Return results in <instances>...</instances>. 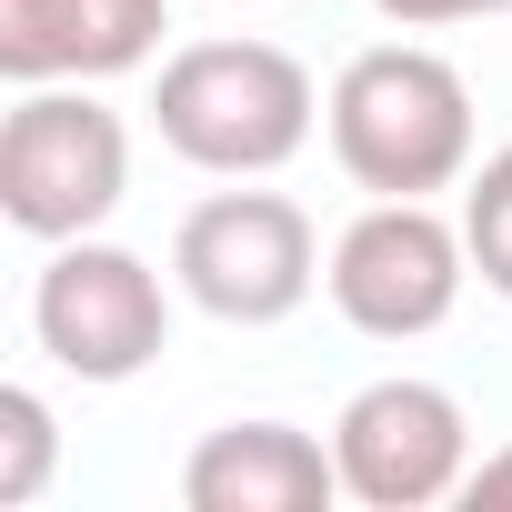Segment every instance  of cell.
Masks as SVG:
<instances>
[{
	"label": "cell",
	"mask_w": 512,
	"mask_h": 512,
	"mask_svg": "<svg viewBox=\"0 0 512 512\" xmlns=\"http://www.w3.org/2000/svg\"><path fill=\"white\" fill-rule=\"evenodd\" d=\"M171 282L191 312L231 322V332H272L322 292V231L292 191H211L181 211L171 231Z\"/></svg>",
	"instance_id": "obj_4"
},
{
	"label": "cell",
	"mask_w": 512,
	"mask_h": 512,
	"mask_svg": "<svg viewBox=\"0 0 512 512\" xmlns=\"http://www.w3.org/2000/svg\"><path fill=\"white\" fill-rule=\"evenodd\" d=\"M392 31H462V21H502L512 0H372Z\"/></svg>",
	"instance_id": "obj_12"
},
{
	"label": "cell",
	"mask_w": 512,
	"mask_h": 512,
	"mask_svg": "<svg viewBox=\"0 0 512 512\" xmlns=\"http://www.w3.org/2000/svg\"><path fill=\"white\" fill-rule=\"evenodd\" d=\"M171 0H0V81H121L161 51Z\"/></svg>",
	"instance_id": "obj_8"
},
{
	"label": "cell",
	"mask_w": 512,
	"mask_h": 512,
	"mask_svg": "<svg viewBox=\"0 0 512 512\" xmlns=\"http://www.w3.org/2000/svg\"><path fill=\"white\" fill-rule=\"evenodd\" d=\"M171 272H151L141 251L81 231V241H51V262L31 282V342L51 352V372L111 392V382H141L171 342Z\"/></svg>",
	"instance_id": "obj_5"
},
{
	"label": "cell",
	"mask_w": 512,
	"mask_h": 512,
	"mask_svg": "<svg viewBox=\"0 0 512 512\" xmlns=\"http://www.w3.org/2000/svg\"><path fill=\"white\" fill-rule=\"evenodd\" d=\"M161 151L211 181H272L322 131V81L282 41H191L151 81Z\"/></svg>",
	"instance_id": "obj_2"
},
{
	"label": "cell",
	"mask_w": 512,
	"mask_h": 512,
	"mask_svg": "<svg viewBox=\"0 0 512 512\" xmlns=\"http://www.w3.org/2000/svg\"><path fill=\"white\" fill-rule=\"evenodd\" d=\"M181 502L191 512H322L342 502V462L332 442H312L302 422H221L191 442L181 462Z\"/></svg>",
	"instance_id": "obj_9"
},
{
	"label": "cell",
	"mask_w": 512,
	"mask_h": 512,
	"mask_svg": "<svg viewBox=\"0 0 512 512\" xmlns=\"http://www.w3.org/2000/svg\"><path fill=\"white\" fill-rule=\"evenodd\" d=\"M131 201V131L91 81H31L0 121V221L21 241H81Z\"/></svg>",
	"instance_id": "obj_3"
},
{
	"label": "cell",
	"mask_w": 512,
	"mask_h": 512,
	"mask_svg": "<svg viewBox=\"0 0 512 512\" xmlns=\"http://www.w3.org/2000/svg\"><path fill=\"white\" fill-rule=\"evenodd\" d=\"M462 241H472L482 292H502V302H512V141H502V151H482V161L462 171Z\"/></svg>",
	"instance_id": "obj_10"
},
{
	"label": "cell",
	"mask_w": 512,
	"mask_h": 512,
	"mask_svg": "<svg viewBox=\"0 0 512 512\" xmlns=\"http://www.w3.org/2000/svg\"><path fill=\"white\" fill-rule=\"evenodd\" d=\"M322 131L352 191L372 201H432L472 171V81L432 41H372L332 71Z\"/></svg>",
	"instance_id": "obj_1"
},
{
	"label": "cell",
	"mask_w": 512,
	"mask_h": 512,
	"mask_svg": "<svg viewBox=\"0 0 512 512\" xmlns=\"http://www.w3.org/2000/svg\"><path fill=\"white\" fill-rule=\"evenodd\" d=\"M462 282H472L462 211H432V201H362L322 251V292L362 342L442 332L462 312Z\"/></svg>",
	"instance_id": "obj_6"
},
{
	"label": "cell",
	"mask_w": 512,
	"mask_h": 512,
	"mask_svg": "<svg viewBox=\"0 0 512 512\" xmlns=\"http://www.w3.org/2000/svg\"><path fill=\"white\" fill-rule=\"evenodd\" d=\"M51 462H61V422L31 382H0V502H41L51 492Z\"/></svg>",
	"instance_id": "obj_11"
},
{
	"label": "cell",
	"mask_w": 512,
	"mask_h": 512,
	"mask_svg": "<svg viewBox=\"0 0 512 512\" xmlns=\"http://www.w3.org/2000/svg\"><path fill=\"white\" fill-rule=\"evenodd\" d=\"M332 462H342V502L362 512H432L472 482V412L462 392L422 382V372H382L332 412Z\"/></svg>",
	"instance_id": "obj_7"
},
{
	"label": "cell",
	"mask_w": 512,
	"mask_h": 512,
	"mask_svg": "<svg viewBox=\"0 0 512 512\" xmlns=\"http://www.w3.org/2000/svg\"><path fill=\"white\" fill-rule=\"evenodd\" d=\"M462 502H472V512H482V502H492V512H512V442L472 462V482H462Z\"/></svg>",
	"instance_id": "obj_13"
}]
</instances>
